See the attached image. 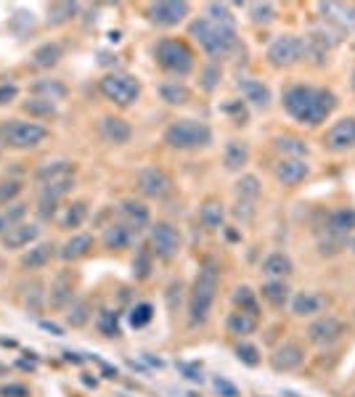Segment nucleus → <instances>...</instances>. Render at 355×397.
I'll return each mask as SVG.
<instances>
[{
	"mask_svg": "<svg viewBox=\"0 0 355 397\" xmlns=\"http://www.w3.org/2000/svg\"><path fill=\"white\" fill-rule=\"evenodd\" d=\"M217 286H220V268H217L215 259H207L199 268L191 294H188V326L191 329L207 323V318L212 313V305H215Z\"/></svg>",
	"mask_w": 355,
	"mask_h": 397,
	"instance_id": "obj_2",
	"label": "nucleus"
},
{
	"mask_svg": "<svg viewBox=\"0 0 355 397\" xmlns=\"http://www.w3.org/2000/svg\"><path fill=\"white\" fill-rule=\"evenodd\" d=\"M75 188V178H64V180H53L48 185H40V196L42 198H53V201H61L64 196H69V191Z\"/></svg>",
	"mask_w": 355,
	"mask_h": 397,
	"instance_id": "obj_43",
	"label": "nucleus"
},
{
	"mask_svg": "<svg viewBox=\"0 0 355 397\" xmlns=\"http://www.w3.org/2000/svg\"><path fill=\"white\" fill-rule=\"evenodd\" d=\"M75 286L77 281L69 270H61L59 276L51 281V289H48V305L53 310H66L72 302H75Z\"/></svg>",
	"mask_w": 355,
	"mask_h": 397,
	"instance_id": "obj_15",
	"label": "nucleus"
},
{
	"mask_svg": "<svg viewBox=\"0 0 355 397\" xmlns=\"http://www.w3.org/2000/svg\"><path fill=\"white\" fill-rule=\"evenodd\" d=\"M204 19H210L212 24L234 27V14H231V5H228V3H207V8H204Z\"/></svg>",
	"mask_w": 355,
	"mask_h": 397,
	"instance_id": "obj_44",
	"label": "nucleus"
},
{
	"mask_svg": "<svg viewBox=\"0 0 355 397\" xmlns=\"http://www.w3.org/2000/svg\"><path fill=\"white\" fill-rule=\"evenodd\" d=\"M260 196H262V183H260L257 175H241V178L236 180L238 201H252V204H257Z\"/></svg>",
	"mask_w": 355,
	"mask_h": 397,
	"instance_id": "obj_37",
	"label": "nucleus"
},
{
	"mask_svg": "<svg viewBox=\"0 0 355 397\" xmlns=\"http://www.w3.org/2000/svg\"><path fill=\"white\" fill-rule=\"evenodd\" d=\"M136 188L146 198H164L173 191V178L162 167H143L136 175Z\"/></svg>",
	"mask_w": 355,
	"mask_h": 397,
	"instance_id": "obj_11",
	"label": "nucleus"
},
{
	"mask_svg": "<svg viewBox=\"0 0 355 397\" xmlns=\"http://www.w3.org/2000/svg\"><path fill=\"white\" fill-rule=\"evenodd\" d=\"M16 96H19V88H16L14 82H3V85H0V106L16 101Z\"/></svg>",
	"mask_w": 355,
	"mask_h": 397,
	"instance_id": "obj_58",
	"label": "nucleus"
},
{
	"mask_svg": "<svg viewBox=\"0 0 355 397\" xmlns=\"http://www.w3.org/2000/svg\"><path fill=\"white\" fill-rule=\"evenodd\" d=\"M159 99L167 106H186L191 101V88L183 79H167L159 85Z\"/></svg>",
	"mask_w": 355,
	"mask_h": 397,
	"instance_id": "obj_29",
	"label": "nucleus"
},
{
	"mask_svg": "<svg viewBox=\"0 0 355 397\" xmlns=\"http://www.w3.org/2000/svg\"><path fill=\"white\" fill-rule=\"evenodd\" d=\"M262 273H265L268 281H286L295 273V262L284 252H271L268 257L262 259Z\"/></svg>",
	"mask_w": 355,
	"mask_h": 397,
	"instance_id": "obj_26",
	"label": "nucleus"
},
{
	"mask_svg": "<svg viewBox=\"0 0 355 397\" xmlns=\"http://www.w3.org/2000/svg\"><path fill=\"white\" fill-rule=\"evenodd\" d=\"M77 11H79L77 3H53V5H48V24L61 27V24L75 19Z\"/></svg>",
	"mask_w": 355,
	"mask_h": 397,
	"instance_id": "obj_40",
	"label": "nucleus"
},
{
	"mask_svg": "<svg viewBox=\"0 0 355 397\" xmlns=\"http://www.w3.org/2000/svg\"><path fill=\"white\" fill-rule=\"evenodd\" d=\"M281 103L289 112V117H295L299 125L318 127L336 109V96L329 88H313V85H299L297 82V85H289L284 90Z\"/></svg>",
	"mask_w": 355,
	"mask_h": 397,
	"instance_id": "obj_1",
	"label": "nucleus"
},
{
	"mask_svg": "<svg viewBox=\"0 0 355 397\" xmlns=\"http://www.w3.org/2000/svg\"><path fill=\"white\" fill-rule=\"evenodd\" d=\"M0 270H3V265H0Z\"/></svg>",
	"mask_w": 355,
	"mask_h": 397,
	"instance_id": "obj_63",
	"label": "nucleus"
},
{
	"mask_svg": "<svg viewBox=\"0 0 355 397\" xmlns=\"http://www.w3.org/2000/svg\"><path fill=\"white\" fill-rule=\"evenodd\" d=\"M56 209H59V201L38 196V218L40 220H53L56 218Z\"/></svg>",
	"mask_w": 355,
	"mask_h": 397,
	"instance_id": "obj_55",
	"label": "nucleus"
},
{
	"mask_svg": "<svg viewBox=\"0 0 355 397\" xmlns=\"http://www.w3.org/2000/svg\"><path fill=\"white\" fill-rule=\"evenodd\" d=\"M24 112L29 114V117H38V119H48L56 114V106L51 103V101H42V99H32L24 103Z\"/></svg>",
	"mask_w": 355,
	"mask_h": 397,
	"instance_id": "obj_50",
	"label": "nucleus"
},
{
	"mask_svg": "<svg viewBox=\"0 0 355 397\" xmlns=\"http://www.w3.org/2000/svg\"><path fill=\"white\" fill-rule=\"evenodd\" d=\"M249 143L247 140H228L225 149H223V164L228 172H241L247 164H249Z\"/></svg>",
	"mask_w": 355,
	"mask_h": 397,
	"instance_id": "obj_25",
	"label": "nucleus"
},
{
	"mask_svg": "<svg viewBox=\"0 0 355 397\" xmlns=\"http://www.w3.org/2000/svg\"><path fill=\"white\" fill-rule=\"evenodd\" d=\"M21 292H24V307L29 310V313H42V307L48 305V297L42 294V281H32V283H27V286H21Z\"/></svg>",
	"mask_w": 355,
	"mask_h": 397,
	"instance_id": "obj_36",
	"label": "nucleus"
},
{
	"mask_svg": "<svg viewBox=\"0 0 355 397\" xmlns=\"http://www.w3.org/2000/svg\"><path fill=\"white\" fill-rule=\"evenodd\" d=\"M199 222H201V228H207V231H220L223 222H225V207H223L220 201H215V198L204 201L201 209H199Z\"/></svg>",
	"mask_w": 355,
	"mask_h": 397,
	"instance_id": "obj_33",
	"label": "nucleus"
},
{
	"mask_svg": "<svg viewBox=\"0 0 355 397\" xmlns=\"http://www.w3.org/2000/svg\"><path fill=\"white\" fill-rule=\"evenodd\" d=\"M191 14V5L186 0H162V3H151L146 16L157 27H178L180 21Z\"/></svg>",
	"mask_w": 355,
	"mask_h": 397,
	"instance_id": "obj_12",
	"label": "nucleus"
},
{
	"mask_svg": "<svg viewBox=\"0 0 355 397\" xmlns=\"http://www.w3.org/2000/svg\"><path fill=\"white\" fill-rule=\"evenodd\" d=\"M273 175L281 185H286V188H295L299 185L302 180H308L310 175V164L305 162V159H278L276 167H273Z\"/></svg>",
	"mask_w": 355,
	"mask_h": 397,
	"instance_id": "obj_16",
	"label": "nucleus"
},
{
	"mask_svg": "<svg viewBox=\"0 0 355 397\" xmlns=\"http://www.w3.org/2000/svg\"><path fill=\"white\" fill-rule=\"evenodd\" d=\"M119 218L125 225H130L133 231H140V228H149L151 225V212H149V207L138 201V198H125L122 204H119Z\"/></svg>",
	"mask_w": 355,
	"mask_h": 397,
	"instance_id": "obj_20",
	"label": "nucleus"
},
{
	"mask_svg": "<svg viewBox=\"0 0 355 397\" xmlns=\"http://www.w3.org/2000/svg\"><path fill=\"white\" fill-rule=\"evenodd\" d=\"M353 88H355V72H353Z\"/></svg>",
	"mask_w": 355,
	"mask_h": 397,
	"instance_id": "obj_62",
	"label": "nucleus"
},
{
	"mask_svg": "<svg viewBox=\"0 0 355 397\" xmlns=\"http://www.w3.org/2000/svg\"><path fill=\"white\" fill-rule=\"evenodd\" d=\"M289 302H292V313L297 318H318L326 310V305H329L326 297L318 294V292H299Z\"/></svg>",
	"mask_w": 355,
	"mask_h": 397,
	"instance_id": "obj_21",
	"label": "nucleus"
},
{
	"mask_svg": "<svg viewBox=\"0 0 355 397\" xmlns=\"http://www.w3.org/2000/svg\"><path fill=\"white\" fill-rule=\"evenodd\" d=\"M151 318H154V307L149 302H140V305H136L130 310V326L133 329H143L146 323H151Z\"/></svg>",
	"mask_w": 355,
	"mask_h": 397,
	"instance_id": "obj_51",
	"label": "nucleus"
},
{
	"mask_svg": "<svg viewBox=\"0 0 355 397\" xmlns=\"http://www.w3.org/2000/svg\"><path fill=\"white\" fill-rule=\"evenodd\" d=\"M305 363V347L299 342H284L271 355V368L276 374H292Z\"/></svg>",
	"mask_w": 355,
	"mask_h": 397,
	"instance_id": "obj_14",
	"label": "nucleus"
},
{
	"mask_svg": "<svg viewBox=\"0 0 355 397\" xmlns=\"http://www.w3.org/2000/svg\"><path fill=\"white\" fill-rule=\"evenodd\" d=\"M220 79H223V69L217 66L215 61L212 64H207L204 69H201V88L207 90V93H212L217 85H220Z\"/></svg>",
	"mask_w": 355,
	"mask_h": 397,
	"instance_id": "obj_52",
	"label": "nucleus"
},
{
	"mask_svg": "<svg viewBox=\"0 0 355 397\" xmlns=\"http://www.w3.org/2000/svg\"><path fill=\"white\" fill-rule=\"evenodd\" d=\"M355 231V209L353 207H339L334 209L326 222H323V233H332V236L347 238Z\"/></svg>",
	"mask_w": 355,
	"mask_h": 397,
	"instance_id": "obj_24",
	"label": "nucleus"
},
{
	"mask_svg": "<svg viewBox=\"0 0 355 397\" xmlns=\"http://www.w3.org/2000/svg\"><path fill=\"white\" fill-rule=\"evenodd\" d=\"M347 249H350V255H355V238L353 241H347Z\"/></svg>",
	"mask_w": 355,
	"mask_h": 397,
	"instance_id": "obj_61",
	"label": "nucleus"
},
{
	"mask_svg": "<svg viewBox=\"0 0 355 397\" xmlns=\"http://www.w3.org/2000/svg\"><path fill=\"white\" fill-rule=\"evenodd\" d=\"M212 389H215L220 397H238L236 384H231L225 376H215L212 379Z\"/></svg>",
	"mask_w": 355,
	"mask_h": 397,
	"instance_id": "obj_56",
	"label": "nucleus"
},
{
	"mask_svg": "<svg viewBox=\"0 0 355 397\" xmlns=\"http://www.w3.org/2000/svg\"><path fill=\"white\" fill-rule=\"evenodd\" d=\"M90 249H93V236H88V233H77V236L66 238V241L61 244L59 257L64 259V262H77V259L88 257Z\"/></svg>",
	"mask_w": 355,
	"mask_h": 397,
	"instance_id": "obj_28",
	"label": "nucleus"
},
{
	"mask_svg": "<svg viewBox=\"0 0 355 397\" xmlns=\"http://www.w3.org/2000/svg\"><path fill=\"white\" fill-rule=\"evenodd\" d=\"M0 397H29V389L24 384H16V381L0 384Z\"/></svg>",
	"mask_w": 355,
	"mask_h": 397,
	"instance_id": "obj_57",
	"label": "nucleus"
},
{
	"mask_svg": "<svg viewBox=\"0 0 355 397\" xmlns=\"http://www.w3.org/2000/svg\"><path fill=\"white\" fill-rule=\"evenodd\" d=\"M88 220V204L85 201H72L64 215H61V228L64 231H75V228H82V222Z\"/></svg>",
	"mask_w": 355,
	"mask_h": 397,
	"instance_id": "obj_38",
	"label": "nucleus"
},
{
	"mask_svg": "<svg viewBox=\"0 0 355 397\" xmlns=\"http://www.w3.org/2000/svg\"><path fill=\"white\" fill-rule=\"evenodd\" d=\"M136 233H138V231H133V228L125 225V222H112V225L103 231L101 244H103L109 252H125V249H130V246L136 244Z\"/></svg>",
	"mask_w": 355,
	"mask_h": 397,
	"instance_id": "obj_19",
	"label": "nucleus"
},
{
	"mask_svg": "<svg viewBox=\"0 0 355 397\" xmlns=\"http://www.w3.org/2000/svg\"><path fill=\"white\" fill-rule=\"evenodd\" d=\"M247 11H249V19L255 21V24H271V21H276V3H249L247 5Z\"/></svg>",
	"mask_w": 355,
	"mask_h": 397,
	"instance_id": "obj_45",
	"label": "nucleus"
},
{
	"mask_svg": "<svg viewBox=\"0 0 355 397\" xmlns=\"http://www.w3.org/2000/svg\"><path fill=\"white\" fill-rule=\"evenodd\" d=\"M151 249H138V255H136V259H133V278L136 281H146V278L151 276Z\"/></svg>",
	"mask_w": 355,
	"mask_h": 397,
	"instance_id": "obj_49",
	"label": "nucleus"
},
{
	"mask_svg": "<svg viewBox=\"0 0 355 397\" xmlns=\"http://www.w3.org/2000/svg\"><path fill=\"white\" fill-rule=\"evenodd\" d=\"M260 297L265 299L271 307H284L292 299V289H289L286 281H265L260 286Z\"/></svg>",
	"mask_w": 355,
	"mask_h": 397,
	"instance_id": "obj_31",
	"label": "nucleus"
},
{
	"mask_svg": "<svg viewBox=\"0 0 355 397\" xmlns=\"http://www.w3.org/2000/svg\"><path fill=\"white\" fill-rule=\"evenodd\" d=\"M273 146L281 154V159H305L310 154V146L302 138H295V136H278L273 140Z\"/></svg>",
	"mask_w": 355,
	"mask_h": 397,
	"instance_id": "obj_34",
	"label": "nucleus"
},
{
	"mask_svg": "<svg viewBox=\"0 0 355 397\" xmlns=\"http://www.w3.org/2000/svg\"><path fill=\"white\" fill-rule=\"evenodd\" d=\"M56 255V246L53 244H48V241H42V244H35V246H29L24 255L19 257V265L24 270H40V268H45L51 259Z\"/></svg>",
	"mask_w": 355,
	"mask_h": 397,
	"instance_id": "obj_27",
	"label": "nucleus"
},
{
	"mask_svg": "<svg viewBox=\"0 0 355 397\" xmlns=\"http://www.w3.org/2000/svg\"><path fill=\"white\" fill-rule=\"evenodd\" d=\"M183 371L188 374L186 379H191V381H201V368H197V366H183Z\"/></svg>",
	"mask_w": 355,
	"mask_h": 397,
	"instance_id": "obj_59",
	"label": "nucleus"
},
{
	"mask_svg": "<svg viewBox=\"0 0 355 397\" xmlns=\"http://www.w3.org/2000/svg\"><path fill=\"white\" fill-rule=\"evenodd\" d=\"M257 323H260V318L257 316H249V313L234 310L231 316L225 318V331H228V334H234V337H238V339H244V337H249V334H255Z\"/></svg>",
	"mask_w": 355,
	"mask_h": 397,
	"instance_id": "obj_30",
	"label": "nucleus"
},
{
	"mask_svg": "<svg viewBox=\"0 0 355 397\" xmlns=\"http://www.w3.org/2000/svg\"><path fill=\"white\" fill-rule=\"evenodd\" d=\"M32 96L53 103V101H61L66 96V85L59 82V79H38V82L32 85Z\"/></svg>",
	"mask_w": 355,
	"mask_h": 397,
	"instance_id": "obj_35",
	"label": "nucleus"
},
{
	"mask_svg": "<svg viewBox=\"0 0 355 397\" xmlns=\"http://www.w3.org/2000/svg\"><path fill=\"white\" fill-rule=\"evenodd\" d=\"M21 180L11 178V180H0V207L5 209V207H11V204H16V198L21 194Z\"/></svg>",
	"mask_w": 355,
	"mask_h": 397,
	"instance_id": "obj_48",
	"label": "nucleus"
},
{
	"mask_svg": "<svg viewBox=\"0 0 355 397\" xmlns=\"http://www.w3.org/2000/svg\"><path fill=\"white\" fill-rule=\"evenodd\" d=\"M0 133H3V143H8L16 151L38 149L40 143L48 140V127L40 122H27V119H11Z\"/></svg>",
	"mask_w": 355,
	"mask_h": 397,
	"instance_id": "obj_7",
	"label": "nucleus"
},
{
	"mask_svg": "<svg viewBox=\"0 0 355 397\" xmlns=\"http://www.w3.org/2000/svg\"><path fill=\"white\" fill-rule=\"evenodd\" d=\"M75 162L69 159H53V162H45L35 170V180L38 185H48L53 180H64V178H75Z\"/></svg>",
	"mask_w": 355,
	"mask_h": 397,
	"instance_id": "obj_22",
	"label": "nucleus"
},
{
	"mask_svg": "<svg viewBox=\"0 0 355 397\" xmlns=\"http://www.w3.org/2000/svg\"><path fill=\"white\" fill-rule=\"evenodd\" d=\"M268 64L273 69H289L297 66L299 61L305 59V38L299 35H281L268 45V53H265Z\"/></svg>",
	"mask_w": 355,
	"mask_h": 397,
	"instance_id": "obj_8",
	"label": "nucleus"
},
{
	"mask_svg": "<svg viewBox=\"0 0 355 397\" xmlns=\"http://www.w3.org/2000/svg\"><path fill=\"white\" fill-rule=\"evenodd\" d=\"M99 130H101V138L106 140V143H114V146H125V143H130V138H133L130 122H125L122 117H103Z\"/></svg>",
	"mask_w": 355,
	"mask_h": 397,
	"instance_id": "obj_23",
	"label": "nucleus"
},
{
	"mask_svg": "<svg viewBox=\"0 0 355 397\" xmlns=\"http://www.w3.org/2000/svg\"><path fill=\"white\" fill-rule=\"evenodd\" d=\"M308 342L316 344L321 350H329L334 347L339 339L347 334V323L339 320L336 316H318L310 326H308Z\"/></svg>",
	"mask_w": 355,
	"mask_h": 397,
	"instance_id": "obj_9",
	"label": "nucleus"
},
{
	"mask_svg": "<svg viewBox=\"0 0 355 397\" xmlns=\"http://www.w3.org/2000/svg\"><path fill=\"white\" fill-rule=\"evenodd\" d=\"M234 305L236 310L241 313H249V316H257L260 318V305H257V294L249 289V286H238L234 292Z\"/></svg>",
	"mask_w": 355,
	"mask_h": 397,
	"instance_id": "obj_42",
	"label": "nucleus"
},
{
	"mask_svg": "<svg viewBox=\"0 0 355 397\" xmlns=\"http://www.w3.org/2000/svg\"><path fill=\"white\" fill-rule=\"evenodd\" d=\"M24 218H27V204H21V201L11 204V207H5V209H0V236H3L8 228H14V225L24 222Z\"/></svg>",
	"mask_w": 355,
	"mask_h": 397,
	"instance_id": "obj_41",
	"label": "nucleus"
},
{
	"mask_svg": "<svg viewBox=\"0 0 355 397\" xmlns=\"http://www.w3.org/2000/svg\"><path fill=\"white\" fill-rule=\"evenodd\" d=\"M38 236H40V225H35V222H19V225L8 228V231L0 236V244H3V249H8V252H19L24 246L35 244Z\"/></svg>",
	"mask_w": 355,
	"mask_h": 397,
	"instance_id": "obj_18",
	"label": "nucleus"
},
{
	"mask_svg": "<svg viewBox=\"0 0 355 397\" xmlns=\"http://www.w3.org/2000/svg\"><path fill=\"white\" fill-rule=\"evenodd\" d=\"M101 96L106 101H112L119 109H127L140 99V82L133 75H125V72H109L103 75L99 82Z\"/></svg>",
	"mask_w": 355,
	"mask_h": 397,
	"instance_id": "obj_6",
	"label": "nucleus"
},
{
	"mask_svg": "<svg viewBox=\"0 0 355 397\" xmlns=\"http://www.w3.org/2000/svg\"><path fill=\"white\" fill-rule=\"evenodd\" d=\"M154 56H157L159 66L173 77H186V75L194 72V51L183 40H159L157 48H154Z\"/></svg>",
	"mask_w": 355,
	"mask_h": 397,
	"instance_id": "obj_5",
	"label": "nucleus"
},
{
	"mask_svg": "<svg viewBox=\"0 0 355 397\" xmlns=\"http://www.w3.org/2000/svg\"><path fill=\"white\" fill-rule=\"evenodd\" d=\"M149 246L154 257L170 262L180 255V233L170 222H154L149 225Z\"/></svg>",
	"mask_w": 355,
	"mask_h": 397,
	"instance_id": "obj_10",
	"label": "nucleus"
},
{
	"mask_svg": "<svg viewBox=\"0 0 355 397\" xmlns=\"http://www.w3.org/2000/svg\"><path fill=\"white\" fill-rule=\"evenodd\" d=\"M353 313H355V310H353Z\"/></svg>",
	"mask_w": 355,
	"mask_h": 397,
	"instance_id": "obj_64",
	"label": "nucleus"
},
{
	"mask_svg": "<svg viewBox=\"0 0 355 397\" xmlns=\"http://www.w3.org/2000/svg\"><path fill=\"white\" fill-rule=\"evenodd\" d=\"M188 35L201 45V51L212 59H225L236 51L238 35L236 27H225V24H212L210 19H194L188 27Z\"/></svg>",
	"mask_w": 355,
	"mask_h": 397,
	"instance_id": "obj_3",
	"label": "nucleus"
},
{
	"mask_svg": "<svg viewBox=\"0 0 355 397\" xmlns=\"http://www.w3.org/2000/svg\"><path fill=\"white\" fill-rule=\"evenodd\" d=\"M96 326L103 337H119L122 329H119V318L114 310H101L99 318H96Z\"/></svg>",
	"mask_w": 355,
	"mask_h": 397,
	"instance_id": "obj_46",
	"label": "nucleus"
},
{
	"mask_svg": "<svg viewBox=\"0 0 355 397\" xmlns=\"http://www.w3.org/2000/svg\"><path fill=\"white\" fill-rule=\"evenodd\" d=\"M323 146L332 154H347L355 149V117H345L334 122L326 136H323Z\"/></svg>",
	"mask_w": 355,
	"mask_h": 397,
	"instance_id": "obj_13",
	"label": "nucleus"
},
{
	"mask_svg": "<svg viewBox=\"0 0 355 397\" xmlns=\"http://www.w3.org/2000/svg\"><path fill=\"white\" fill-rule=\"evenodd\" d=\"M164 143L175 151H199L212 143V130L199 119H175L164 130Z\"/></svg>",
	"mask_w": 355,
	"mask_h": 397,
	"instance_id": "obj_4",
	"label": "nucleus"
},
{
	"mask_svg": "<svg viewBox=\"0 0 355 397\" xmlns=\"http://www.w3.org/2000/svg\"><path fill=\"white\" fill-rule=\"evenodd\" d=\"M42 329H48L51 334H56V337H61V329H59V326H51V323H42Z\"/></svg>",
	"mask_w": 355,
	"mask_h": 397,
	"instance_id": "obj_60",
	"label": "nucleus"
},
{
	"mask_svg": "<svg viewBox=\"0 0 355 397\" xmlns=\"http://www.w3.org/2000/svg\"><path fill=\"white\" fill-rule=\"evenodd\" d=\"M61 59H64V48L59 42H42L32 53V66L35 69H53Z\"/></svg>",
	"mask_w": 355,
	"mask_h": 397,
	"instance_id": "obj_32",
	"label": "nucleus"
},
{
	"mask_svg": "<svg viewBox=\"0 0 355 397\" xmlns=\"http://www.w3.org/2000/svg\"><path fill=\"white\" fill-rule=\"evenodd\" d=\"M342 249H347V238L332 236V233H323V236L318 238V252H321L323 257H334V255H339Z\"/></svg>",
	"mask_w": 355,
	"mask_h": 397,
	"instance_id": "obj_47",
	"label": "nucleus"
},
{
	"mask_svg": "<svg viewBox=\"0 0 355 397\" xmlns=\"http://www.w3.org/2000/svg\"><path fill=\"white\" fill-rule=\"evenodd\" d=\"M236 357L244 363V366H249V368H255V366H260V350H257L255 344H247V342H241L236 347Z\"/></svg>",
	"mask_w": 355,
	"mask_h": 397,
	"instance_id": "obj_53",
	"label": "nucleus"
},
{
	"mask_svg": "<svg viewBox=\"0 0 355 397\" xmlns=\"http://www.w3.org/2000/svg\"><path fill=\"white\" fill-rule=\"evenodd\" d=\"M236 88H238V93H241V99L247 101L252 109H260V112H265V109L271 106V101H273L271 88H268L262 79L244 77V79H238Z\"/></svg>",
	"mask_w": 355,
	"mask_h": 397,
	"instance_id": "obj_17",
	"label": "nucleus"
},
{
	"mask_svg": "<svg viewBox=\"0 0 355 397\" xmlns=\"http://www.w3.org/2000/svg\"><path fill=\"white\" fill-rule=\"evenodd\" d=\"M90 318H93V310H90V302H88V299H75V302L66 307V323H69L72 329L88 326Z\"/></svg>",
	"mask_w": 355,
	"mask_h": 397,
	"instance_id": "obj_39",
	"label": "nucleus"
},
{
	"mask_svg": "<svg viewBox=\"0 0 355 397\" xmlns=\"http://www.w3.org/2000/svg\"><path fill=\"white\" fill-rule=\"evenodd\" d=\"M257 215V204L252 201H238L236 198V207H234V218L241 222V225H249Z\"/></svg>",
	"mask_w": 355,
	"mask_h": 397,
	"instance_id": "obj_54",
	"label": "nucleus"
}]
</instances>
